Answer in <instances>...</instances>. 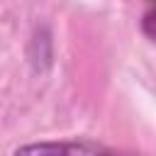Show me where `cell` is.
Segmentation results:
<instances>
[{"instance_id":"7a4b0ae2","label":"cell","mask_w":156,"mask_h":156,"mask_svg":"<svg viewBox=\"0 0 156 156\" xmlns=\"http://www.w3.org/2000/svg\"><path fill=\"white\" fill-rule=\"evenodd\" d=\"M141 32L146 34V39L156 41V2H149L144 7V15H141Z\"/></svg>"},{"instance_id":"6da1fadb","label":"cell","mask_w":156,"mask_h":156,"mask_svg":"<svg viewBox=\"0 0 156 156\" xmlns=\"http://www.w3.org/2000/svg\"><path fill=\"white\" fill-rule=\"evenodd\" d=\"M15 156H132L95 141H39V144H24L15 151Z\"/></svg>"}]
</instances>
